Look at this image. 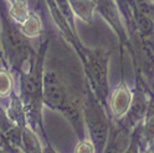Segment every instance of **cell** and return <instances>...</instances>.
<instances>
[{
    "instance_id": "e0dca14e",
    "label": "cell",
    "mask_w": 154,
    "mask_h": 153,
    "mask_svg": "<svg viewBox=\"0 0 154 153\" xmlns=\"http://www.w3.org/2000/svg\"><path fill=\"white\" fill-rule=\"evenodd\" d=\"M5 2H6V4H8V5H10L13 2H15V0H5Z\"/></svg>"
},
{
    "instance_id": "5b68a950",
    "label": "cell",
    "mask_w": 154,
    "mask_h": 153,
    "mask_svg": "<svg viewBox=\"0 0 154 153\" xmlns=\"http://www.w3.org/2000/svg\"><path fill=\"white\" fill-rule=\"evenodd\" d=\"M132 101H133L132 92L126 83L118 85L112 92L109 101V111H111L112 121H119L126 116V113L128 112L132 105Z\"/></svg>"
},
{
    "instance_id": "5bb4252c",
    "label": "cell",
    "mask_w": 154,
    "mask_h": 153,
    "mask_svg": "<svg viewBox=\"0 0 154 153\" xmlns=\"http://www.w3.org/2000/svg\"><path fill=\"white\" fill-rule=\"evenodd\" d=\"M140 130H142V123L138 125L133 130L129 143L123 153H143L142 149V138H140Z\"/></svg>"
},
{
    "instance_id": "6da1fadb",
    "label": "cell",
    "mask_w": 154,
    "mask_h": 153,
    "mask_svg": "<svg viewBox=\"0 0 154 153\" xmlns=\"http://www.w3.org/2000/svg\"><path fill=\"white\" fill-rule=\"evenodd\" d=\"M49 42L41 44L40 49L36 52L34 60L27 65V69H24L20 76V97L24 103L26 113L27 126L34 132H40L41 136L47 139L45 130L42 127V82H44V62L45 54Z\"/></svg>"
},
{
    "instance_id": "8fae6325",
    "label": "cell",
    "mask_w": 154,
    "mask_h": 153,
    "mask_svg": "<svg viewBox=\"0 0 154 153\" xmlns=\"http://www.w3.org/2000/svg\"><path fill=\"white\" fill-rule=\"evenodd\" d=\"M20 27L21 33L27 37L29 40L30 39H35V37H38L42 34V23H41V19L37 14L31 13L30 16H29L26 20L19 25Z\"/></svg>"
},
{
    "instance_id": "7a4b0ae2",
    "label": "cell",
    "mask_w": 154,
    "mask_h": 153,
    "mask_svg": "<svg viewBox=\"0 0 154 153\" xmlns=\"http://www.w3.org/2000/svg\"><path fill=\"white\" fill-rule=\"evenodd\" d=\"M82 111L88 139L92 142L96 153H103L111 130V120L106 113L104 105L100 102L92 91L87 90Z\"/></svg>"
},
{
    "instance_id": "ba28073f",
    "label": "cell",
    "mask_w": 154,
    "mask_h": 153,
    "mask_svg": "<svg viewBox=\"0 0 154 153\" xmlns=\"http://www.w3.org/2000/svg\"><path fill=\"white\" fill-rule=\"evenodd\" d=\"M140 138H142V149L143 151L148 148L154 142V96H152L149 100L147 114L142 122Z\"/></svg>"
},
{
    "instance_id": "9c48e42d",
    "label": "cell",
    "mask_w": 154,
    "mask_h": 153,
    "mask_svg": "<svg viewBox=\"0 0 154 153\" xmlns=\"http://www.w3.org/2000/svg\"><path fill=\"white\" fill-rule=\"evenodd\" d=\"M21 149L23 153H44V146L41 145L37 133L29 126L23 128L21 133Z\"/></svg>"
},
{
    "instance_id": "9a60e30c",
    "label": "cell",
    "mask_w": 154,
    "mask_h": 153,
    "mask_svg": "<svg viewBox=\"0 0 154 153\" xmlns=\"http://www.w3.org/2000/svg\"><path fill=\"white\" fill-rule=\"evenodd\" d=\"M75 153H96V149L90 139H82L77 143Z\"/></svg>"
},
{
    "instance_id": "2e32d148",
    "label": "cell",
    "mask_w": 154,
    "mask_h": 153,
    "mask_svg": "<svg viewBox=\"0 0 154 153\" xmlns=\"http://www.w3.org/2000/svg\"><path fill=\"white\" fill-rule=\"evenodd\" d=\"M0 62H3L5 67H8V64H6V60H5V56H4V51H3V47L0 46ZM9 69V67H8Z\"/></svg>"
},
{
    "instance_id": "52a82bcc",
    "label": "cell",
    "mask_w": 154,
    "mask_h": 153,
    "mask_svg": "<svg viewBox=\"0 0 154 153\" xmlns=\"http://www.w3.org/2000/svg\"><path fill=\"white\" fill-rule=\"evenodd\" d=\"M94 3H96V9L113 26V29L119 35L121 39L122 40L127 39L126 29L123 27V21L118 9L117 0H94Z\"/></svg>"
},
{
    "instance_id": "3957f363",
    "label": "cell",
    "mask_w": 154,
    "mask_h": 153,
    "mask_svg": "<svg viewBox=\"0 0 154 153\" xmlns=\"http://www.w3.org/2000/svg\"><path fill=\"white\" fill-rule=\"evenodd\" d=\"M108 52L103 50L87 51L85 56L86 70L92 86V92L106 106L108 98Z\"/></svg>"
},
{
    "instance_id": "4fadbf2b",
    "label": "cell",
    "mask_w": 154,
    "mask_h": 153,
    "mask_svg": "<svg viewBox=\"0 0 154 153\" xmlns=\"http://www.w3.org/2000/svg\"><path fill=\"white\" fill-rule=\"evenodd\" d=\"M13 76L5 66H0V98H10L14 92Z\"/></svg>"
},
{
    "instance_id": "30bf717a",
    "label": "cell",
    "mask_w": 154,
    "mask_h": 153,
    "mask_svg": "<svg viewBox=\"0 0 154 153\" xmlns=\"http://www.w3.org/2000/svg\"><path fill=\"white\" fill-rule=\"evenodd\" d=\"M8 11L11 20L17 25H21L32 13L30 10L27 0H15L8 6Z\"/></svg>"
},
{
    "instance_id": "7c38bea8",
    "label": "cell",
    "mask_w": 154,
    "mask_h": 153,
    "mask_svg": "<svg viewBox=\"0 0 154 153\" xmlns=\"http://www.w3.org/2000/svg\"><path fill=\"white\" fill-rule=\"evenodd\" d=\"M72 13L79 15L82 20L91 21L92 13L96 9L94 0H69Z\"/></svg>"
},
{
    "instance_id": "8992f818",
    "label": "cell",
    "mask_w": 154,
    "mask_h": 153,
    "mask_svg": "<svg viewBox=\"0 0 154 153\" xmlns=\"http://www.w3.org/2000/svg\"><path fill=\"white\" fill-rule=\"evenodd\" d=\"M132 132L119 121H111L109 136L103 153H123L129 143Z\"/></svg>"
},
{
    "instance_id": "277c9868",
    "label": "cell",
    "mask_w": 154,
    "mask_h": 153,
    "mask_svg": "<svg viewBox=\"0 0 154 153\" xmlns=\"http://www.w3.org/2000/svg\"><path fill=\"white\" fill-rule=\"evenodd\" d=\"M79 91L72 90L66 83L63 77L54 70L44 71L42 82V101L49 108L54 111H61L65 103Z\"/></svg>"
}]
</instances>
